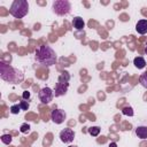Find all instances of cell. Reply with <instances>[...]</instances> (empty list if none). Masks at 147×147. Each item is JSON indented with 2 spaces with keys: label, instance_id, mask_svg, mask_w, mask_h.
Returning a JSON list of instances; mask_svg holds the SVG:
<instances>
[{
  "label": "cell",
  "instance_id": "cell-8",
  "mask_svg": "<svg viewBox=\"0 0 147 147\" xmlns=\"http://www.w3.org/2000/svg\"><path fill=\"white\" fill-rule=\"evenodd\" d=\"M60 139H61V141L64 142V144H70V142L74 141V139H75V132H74L71 129L65 127V129H63V130L60 132Z\"/></svg>",
  "mask_w": 147,
  "mask_h": 147
},
{
  "label": "cell",
  "instance_id": "cell-7",
  "mask_svg": "<svg viewBox=\"0 0 147 147\" xmlns=\"http://www.w3.org/2000/svg\"><path fill=\"white\" fill-rule=\"evenodd\" d=\"M65 117H67V114L62 109H54L51 113V118L55 124H62L65 121Z\"/></svg>",
  "mask_w": 147,
  "mask_h": 147
},
{
  "label": "cell",
  "instance_id": "cell-6",
  "mask_svg": "<svg viewBox=\"0 0 147 147\" xmlns=\"http://www.w3.org/2000/svg\"><path fill=\"white\" fill-rule=\"evenodd\" d=\"M38 96H39V100H40L42 103H46V105H47V103H49V102L53 100L54 92H53V90L49 88V87H44V88H41V90L39 91Z\"/></svg>",
  "mask_w": 147,
  "mask_h": 147
},
{
  "label": "cell",
  "instance_id": "cell-16",
  "mask_svg": "<svg viewBox=\"0 0 147 147\" xmlns=\"http://www.w3.org/2000/svg\"><path fill=\"white\" fill-rule=\"evenodd\" d=\"M11 140H13V138H11L10 134H3V136H1V141L3 144H6V145H9L11 142Z\"/></svg>",
  "mask_w": 147,
  "mask_h": 147
},
{
  "label": "cell",
  "instance_id": "cell-3",
  "mask_svg": "<svg viewBox=\"0 0 147 147\" xmlns=\"http://www.w3.org/2000/svg\"><path fill=\"white\" fill-rule=\"evenodd\" d=\"M28 11H29V3L26 0H15L9 8V13L15 18L24 17L28 14Z\"/></svg>",
  "mask_w": 147,
  "mask_h": 147
},
{
  "label": "cell",
  "instance_id": "cell-22",
  "mask_svg": "<svg viewBox=\"0 0 147 147\" xmlns=\"http://www.w3.org/2000/svg\"><path fill=\"white\" fill-rule=\"evenodd\" d=\"M145 53H146V55H147V44H146V46H145Z\"/></svg>",
  "mask_w": 147,
  "mask_h": 147
},
{
  "label": "cell",
  "instance_id": "cell-21",
  "mask_svg": "<svg viewBox=\"0 0 147 147\" xmlns=\"http://www.w3.org/2000/svg\"><path fill=\"white\" fill-rule=\"evenodd\" d=\"M109 147H117V145H116V142H110Z\"/></svg>",
  "mask_w": 147,
  "mask_h": 147
},
{
  "label": "cell",
  "instance_id": "cell-5",
  "mask_svg": "<svg viewBox=\"0 0 147 147\" xmlns=\"http://www.w3.org/2000/svg\"><path fill=\"white\" fill-rule=\"evenodd\" d=\"M71 5L68 0H56L53 2V10L59 16H65L70 13Z\"/></svg>",
  "mask_w": 147,
  "mask_h": 147
},
{
  "label": "cell",
  "instance_id": "cell-18",
  "mask_svg": "<svg viewBox=\"0 0 147 147\" xmlns=\"http://www.w3.org/2000/svg\"><path fill=\"white\" fill-rule=\"evenodd\" d=\"M20 131H21L22 133H28V132L30 131V125H29V124H26V123L22 124V125H21V129H20Z\"/></svg>",
  "mask_w": 147,
  "mask_h": 147
},
{
  "label": "cell",
  "instance_id": "cell-17",
  "mask_svg": "<svg viewBox=\"0 0 147 147\" xmlns=\"http://www.w3.org/2000/svg\"><path fill=\"white\" fill-rule=\"evenodd\" d=\"M21 110H22V109H21L20 105H13V106L10 107V113H11V114H14V115L18 114Z\"/></svg>",
  "mask_w": 147,
  "mask_h": 147
},
{
  "label": "cell",
  "instance_id": "cell-12",
  "mask_svg": "<svg viewBox=\"0 0 147 147\" xmlns=\"http://www.w3.org/2000/svg\"><path fill=\"white\" fill-rule=\"evenodd\" d=\"M133 64H134L136 68H138V69H142V68L146 67V61H145L144 57H141V56H137V57H134V60H133Z\"/></svg>",
  "mask_w": 147,
  "mask_h": 147
},
{
  "label": "cell",
  "instance_id": "cell-4",
  "mask_svg": "<svg viewBox=\"0 0 147 147\" xmlns=\"http://www.w3.org/2000/svg\"><path fill=\"white\" fill-rule=\"evenodd\" d=\"M69 80H70V75L67 71H63L59 76V80L55 85V92H54L55 96H61L67 93L69 87Z\"/></svg>",
  "mask_w": 147,
  "mask_h": 147
},
{
  "label": "cell",
  "instance_id": "cell-2",
  "mask_svg": "<svg viewBox=\"0 0 147 147\" xmlns=\"http://www.w3.org/2000/svg\"><path fill=\"white\" fill-rule=\"evenodd\" d=\"M0 76L3 80L13 83V84L21 83L24 79V75L21 70L15 69L10 64H7L2 61L0 62Z\"/></svg>",
  "mask_w": 147,
  "mask_h": 147
},
{
  "label": "cell",
  "instance_id": "cell-13",
  "mask_svg": "<svg viewBox=\"0 0 147 147\" xmlns=\"http://www.w3.org/2000/svg\"><path fill=\"white\" fill-rule=\"evenodd\" d=\"M88 133L91 134V136H93V137H96V136H99V133H100V127L99 126H92V127H88Z\"/></svg>",
  "mask_w": 147,
  "mask_h": 147
},
{
  "label": "cell",
  "instance_id": "cell-14",
  "mask_svg": "<svg viewBox=\"0 0 147 147\" xmlns=\"http://www.w3.org/2000/svg\"><path fill=\"white\" fill-rule=\"evenodd\" d=\"M139 83L141 84V86H144L145 88H147V72L142 74L139 78Z\"/></svg>",
  "mask_w": 147,
  "mask_h": 147
},
{
  "label": "cell",
  "instance_id": "cell-11",
  "mask_svg": "<svg viewBox=\"0 0 147 147\" xmlns=\"http://www.w3.org/2000/svg\"><path fill=\"white\" fill-rule=\"evenodd\" d=\"M136 134L140 139H147V126H137Z\"/></svg>",
  "mask_w": 147,
  "mask_h": 147
},
{
  "label": "cell",
  "instance_id": "cell-9",
  "mask_svg": "<svg viewBox=\"0 0 147 147\" xmlns=\"http://www.w3.org/2000/svg\"><path fill=\"white\" fill-rule=\"evenodd\" d=\"M136 30L140 34L147 33V20H140L136 24Z\"/></svg>",
  "mask_w": 147,
  "mask_h": 147
},
{
  "label": "cell",
  "instance_id": "cell-10",
  "mask_svg": "<svg viewBox=\"0 0 147 147\" xmlns=\"http://www.w3.org/2000/svg\"><path fill=\"white\" fill-rule=\"evenodd\" d=\"M72 26H74L76 30H83V29L85 28V22H84V20H83L82 17L76 16V17H74V20H72Z\"/></svg>",
  "mask_w": 147,
  "mask_h": 147
},
{
  "label": "cell",
  "instance_id": "cell-20",
  "mask_svg": "<svg viewBox=\"0 0 147 147\" xmlns=\"http://www.w3.org/2000/svg\"><path fill=\"white\" fill-rule=\"evenodd\" d=\"M22 96H23V99H24V100L29 99V98H30V92H28V91H24V92H23V94H22Z\"/></svg>",
  "mask_w": 147,
  "mask_h": 147
},
{
  "label": "cell",
  "instance_id": "cell-1",
  "mask_svg": "<svg viewBox=\"0 0 147 147\" xmlns=\"http://www.w3.org/2000/svg\"><path fill=\"white\" fill-rule=\"evenodd\" d=\"M34 59L39 64L44 67H51L56 62V54L51 46L41 45L36 49Z\"/></svg>",
  "mask_w": 147,
  "mask_h": 147
},
{
  "label": "cell",
  "instance_id": "cell-19",
  "mask_svg": "<svg viewBox=\"0 0 147 147\" xmlns=\"http://www.w3.org/2000/svg\"><path fill=\"white\" fill-rule=\"evenodd\" d=\"M20 107H21L22 110H28L29 107H30V105H29L28 101H21V102H20Z\"/></svg>",
  "mask_w": 147,
  "mask_h": 147
},
{
  "label": "cell",
  "instance_id": "cell-23",
  "mask_svg": "<svg viewBox=\"0 0 147 147\" xmlns=\"http://www.w3.org/2000/svg\"><path fill=\"white\" fill-rule=\"evenodd\" d=\"M68 147H77V146H68Z\"/></svg>",
  "mask_w": 147,
  "mask_h": 147
},
{
  "label": "cell",
  "instance_id": "cell-15",
  "mask_svg": "<svg viewBox=\"0 0 147 147\" xmlns=\"http://www.w3.org/2000/svg\"><path fill=\"white\" fill-rule=\"evenodd\" d=\"M122 113L124 114V115H126V116H133V109H132V107H124L123 109H122Z\"/></svg>",
  "mask_w": 147,
  "mask_h": 147
}]
</instances>
